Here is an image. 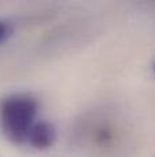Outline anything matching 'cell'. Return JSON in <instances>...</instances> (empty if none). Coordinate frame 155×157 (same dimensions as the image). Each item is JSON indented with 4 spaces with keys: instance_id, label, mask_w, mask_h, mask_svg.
I'll list each match as a JSON object with an SVG mask.
<instances>
[{
    "instance_id": "3957f363",
    "label": "cell",
    "mask_w": 155,
    "mask_h": 157,
    "mask_svg": "<svg viewBox=\"0 0 155 157\" xmlns=\"http://www.w3.org/2000/svg\"><path fill=\"white\" fill-rule=\"evenodd\" d=\"M11 35V28L7 22L0 21V44L4 43Z\"/></svg>"
},
{
    "instance_id": "7a4b0ae2",
    "label": "cell",
    "mask_w": 155,
    "mask_h": 157,
    "mask_svg": "<svg viewBox=\"0 0 155 157\" xmlns=\"http://www.w3.org/2000/svg\"><path fill=\"white\" fill-rule=\"evenodd\" d=\"M55 139H56V130L54 125L48 121L37 120L27 135L26 144H29L33 149L45 150L54 145Z\"/></svg>"
},
{
    "instance_id": "6da1fadb",
    "label": "cell",
    "mask_w": 155,
    "mask_h": 157,
    "mask_svg": "<svg viewBox=\"0 0 155 157\" xmlns=\"http://www.w3.org/2000/svg\"><path fill=\"white\" fill-rule=\"evenodd\" d=\"M38 102L34 97L15 92L0 101V128L15 145L26 144L29 132L37 121Z\"/></svg>"
},
{
    "instance_id": "277c9868",
    "label": "cell",
    "mask_w": 155,
    "mask_h": 157,
    "mask_svg": "<svg viewBox=\"0 0 155 157\" xmlns=\"http://www.w3.org/2000/svg\"><path fill=\"white\" fill-rule=\"evenodd\" d=\"M154 72H155V63H154Z\"/></svg>"
}]
</instances>
